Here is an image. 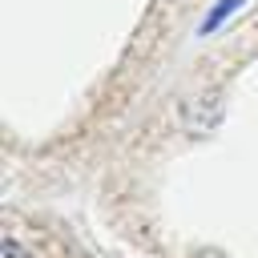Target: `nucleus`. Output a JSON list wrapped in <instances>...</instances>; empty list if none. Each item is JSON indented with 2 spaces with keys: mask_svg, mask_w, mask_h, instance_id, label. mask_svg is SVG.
<instances>
[{
  "mask_svg": "<svg viewBox=\"0 0 258 258\" xmlns=\"http://www.w3.org/2000/svg\"><path fill=\"white\" fill-rule=\"evenodd\" d=\"M238 4H242V0H218V8L210 12V20H206V28H218V24H222V20H226V16H230V12L238 8Z\"/></svg>",
  "mask_w": 258,
  "mask_h": 258,
  "instance_id": "obj_1",
  "label": "nucleus"
},
{
  "mask_svg": "<svg viewBox=\"0 0 258 258\" xmlns=\"http://www.w3.org/2000/svg\"><path fill=\"white\" fill-rule=\"evenodd\" d=\"M0 258H28V254H24L16 242H4V246H0Z\"/></svg>",
  "mask_w": 258,
  "mask_h": 258,
  "instance_id": "obj_2",
  "label": "nucleus"
}]
</instances>
